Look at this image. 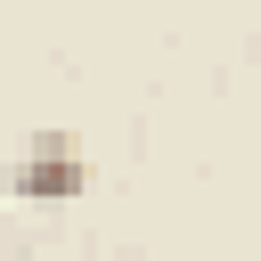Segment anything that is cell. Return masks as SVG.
Instances as JSON below:
<instances>
[{"label":"cell","instance_id":"cell-1","mask_svg":"<svg viewBox=\"0 0 261 261\" xmlns=\"http://www.w3.org/2000/svg\"><path fill=\"white\" fill-rule=\"evenodd\" d=\"M8 188H16L24 204H73V196L90 188V163H82V147H73L65 130H41V139L24 147V163L8 171Z\"/></svg>","mask_w":261,"mask_h":261}]
</instances>
